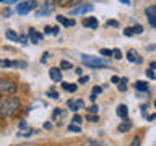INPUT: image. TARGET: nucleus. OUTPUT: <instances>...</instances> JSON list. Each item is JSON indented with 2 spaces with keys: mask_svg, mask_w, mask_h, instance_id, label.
<instances>
[{
  "mask_svg": "<svg viewBox=\"0 0 156 146\" xmlns=\"http://www.w3.org/2000/svg\"><path fill=\"white\" fill-rule=\"evenodd\" d=\"M5 36H7V39H10V41H18V34L15 31H12V29H7Z\"/></svg>",
  "mask_w": 156,
  "mask_h": 146,
  "instance_id": "17",
  "label": "nucleus"
},
{
  "mask_svg": "<svg viewBox=\"0 0 156 146\" xmlns=\"http://www.w3.org/2000/svg\"><path fill=\"white\" fill-rule=\"evenodd\" d=\"M101 91H102V88H101V86H94V88H93V92H94V94H99Z\"/></svg>",
  "mask_w": 156,
  "mask_h": 146,
  "instance_id": "36",
  "label": "nucleus"
},
{
  "mask_svg": "<svg viewBox=\"0 0 156 146\" xmlns=\"http://www.w3.org/2000/svg\"><path fill=\"white\" fill-rule=\"evenodd\" d=\"M99 54H101V55H104V57H112V50H111V49H101Z\"/></svg>",
  "mask_w": 156,
  "mask_h": 146,
  "instance_id": "23",
  "label": "nucleus"
},
{
  "mask_svg": "<svg viewBox=\"0 0 156 146\" xmlns=\"http://www.w3.org/2000/svg\"><path fill=\"white\" fill-rule=\"evenodd\" d=\"M28 37H29V41H31L33 44H39L42 41V34L37 33L36 29H29V31H28Z\"/></svg>",
  "mask_w": 156,
  "mask_h": 146,
  "instance_id": "8",
  "label": "nucleus"
},
{
  "mask_svg": "<svg viewBox=\"0 0 156 146\" xmlns=\"http://www.w3.org/2000/svg\"><path fill=\"white\" fill-rule=\"evenodd\" d=\"M90 12H93V5L91 3H81V5H78L76 8L70 10V15L72 16H76V15H85V13H90Z\"/></svg>",
  "mask_w": 156,
  "mask_h": 146,
  "instance_id": "6",
  "label": "nucleus"
},
{
  "mask_svg": "<svg viewBox=\"0 0 156 146\" xmlns=\"http://www.w3.org/2000/svg\"><path fill=\"white\" fill-rule=\"evenodd\" d=\"M86 119H88V120H90V122H98V120H99V119H98V115H91V114H90V115H88V117H86Z\"/></svg>",
  "mask_w": 156,
  "mask_h": 146,
  "instance_id": "34",
  "label": "nucleus"
},
{
  "mask_svg": "<svg viewBox=\"0 0 156 146\" xmlns=\"http://www.w3.org/2000/svg\"><path fill=\"white\" fill-rule=\"evenodd\" d=\"M7 3H16V2H20V0H5Z\"/></svg>",
  "mask_w": 156,
  "mask_h": 146,
  "instance_id": "48",
  "label": "nucleus"
},
{
  "mask_svg": "<svg viewBox=\"0 0 156 146\" xmlns=\"http://www.w3.org/2000/svg\"><path fill=\"white\" fill-rule=\"evenodd\" d=\"M85 146H102V144L99 143V141H88Z\"/></svg>",
  "mask_w": 156,
  "mask_h": 146,
  "instance_id": "32",
  "label": "nucleus"
},
{
  "mask_svg": "<svg viewBox=\"0 0 156 146\" xmlns=\"http://www.w3.org/2000/svg\"><path fill=\"white\" fill-rule=\"evenodd\" d=\"M65 115H67V112H65V110L55 109V110H54V114H52V120H57L58 117H65Z\"/></svg>",
  "mask_w": 156,
  "mask_h": 146,
  "instance_id": "16",
  "label": "nucleus"
},
{
  "mask_svg": "<svg viewBox=\"0 0 156 146\" xmlns=\"http://www.w3.org/2000/svg\"><path fill=\"white\" fill-rule=\"evenodd\" d=\"M127 60H129V62H133V63H141V62H143V58L138 55V52H136V50L130 49V50L127 52Z\"/></svg>",
  "mask_w": 156,
  "mask_h": 146,
  "instance_id": "9",
  "label": "nucleus"
},
{
  "mask_svg": "<svg viewBox=\"0 0 156 146\" xmlns=\"http://www.w3.org/2000/svg\"><path fill=\"white\" fill-rule=\"evenodd\" d=\"M127 83H129V80H127V78H122V80L119 81V89H120V91H125Z\"/></svg>",
  "mask_w": 156,
  "mask_h": 146,
  "instance_id": "22",
  "label": "nucleus"
},
{
  "mask_svg": "<svg viewBox=\"0 0 156 146\" xmlns=\"http://www.w3.org/2000/svg\"><path fill=\"white\" fill-rule=\"evenodd\" d=\"M67 106L70 107V110H73V112H78L81 109V107H85V102H83L81 99H70L67 102Z\"/></svg>",
  "mask_w": 156,
  "mask_h": 146,
  "instance_id": "7",
  "label": "nucleus"
},
{
  "mask_svg": "<svg viewBox=\"0 0 156 146\" xmlns=\"http://www.w3.org/2000/svg\"><path fill=\"white\" fill-rule=\"evenodd\" d=\"M44 128H46V130H51V128H52V123H51V122H46V123H44Z\"/></svg>",
  "mask_w": 156,
  "mask_h": 146,
  "instance_id": "42",
  "label": "nucleus"
},
{
  "mask_svg": "<svg viewBox=\"0 0 156 146\" xmlns=\"http://www.w3.org/2000/svg\"><path fill=\"white\" fill-rule=\"evenodd\" d=\"M124 34H125V36H133V34H132V31H130V28H127L125 31H124Z\"/></svg>",
  "mask_w": 156,
  "mask_h": 146,
  "instance_id": "43",
  "label": "nucleus"
},
{
  "mask_svg": "<svg viewBox=\"0 0 156 146\" xmlns=\"http://www.w3.org/2000/svg\"><path fill=\"white\" fill-rule=\"evenodd\" d=\"M26 41H28V37L24 36V34H23V36H18V42L20 44H26Z\"/></svg>",
  "mask_w": 156,
  "mask_h": 146,
  "instance_id": "31",
  "label": "nucleus"
},
{
  "mask_svg": "<svg viewBox=\"0 0 156 146\" xmlns=\"http://www.w3.org/2000/svg\"><path fill=\"white\" fill-rule=\"evenodd\" d=\"M112 55H114L115 58H122V52L119 50V49H114V50H112Z\"/></svg>",
  "mask_w": 156,
  "mask_h": 146,
  "instance_id": "27",
  "label": "nucleus"
},
{
  "mask_svg": "<svg viewBox=\"0 0 156 146\" xmlns=\"http://www.w3.org/2000/svg\"><path fill=\"white\" fill-rule=\"evenodd\" d=\"M44 33H46V34H51V33H52V26H46V28H44Z\"/></svg>",
  "mask_w": 156,
  "mask_h": 146,
  "instance_id": "39",
  "label": "nucleus"
},
{
  "mask_svg": "<svg viewBox=\"0 0 156 146\" xmlns=\"http://www.w3.org/2000/svg\"><path fill=\"white\" fill-rule=\"evenodd\" d=\"M47 96H49V97H54V99H57V97H58L57 91H54V89H49V91H47Z\"/></svg>",
  "mask_w": 156,
  "mask_h": 146,
  "instance_id": "26",
  "label": "nucleus"
},
{
  "mask_svg": "<svg viewBox=\"0 0 156 146\" xmlns=\"http://www.w3.org/2000/svg\"><path fill=\"white\" fill-rule=\"evenodd\" d=\"M18 146H34V144H18Z\"/></svg>",
  "mask_w": 156,
  "mask_h": 146,
  "instance_id": "50",
  "label": "nucleus"
},
{
  "mask_svg": "<svg viewBox=\"0 0 156 146\" xmlns=\"http://www.w3.org/2000/svg\"><path fill=\"white\" fill-rule=\"evenodd\" d=\"M62 88L68 92H75L76 91V85H68V83H62Z\"/></svg>",
  "mask_w": 156,
  "mask_h": 146,
  "instance_id": "19",
  "label": "nucleus"
},
{
  "mask_svg": "<svg viewBox=\"0 0 156 146\" xmlns=\"http://www.w3.org/2000/svg\"><path fill=\"white\" fill-rule=\"evenodd\" d=\"M135 88L138 91H148V85H146L145 81H136L135 83Z\"/></svg>",
  "mask_w": 156,
  "mask_h": 146,
  "instance_id": "18",
  "label": "nucleus"
},
{
  "mask_svg": "<svg viewBox=\"0 0 156 146\" xmlns=\"http://www.w3.org/2000/svg\"><path fill=\"white\" fill-rule=\"evenodd\" d=\"M130 128H132V122L130 120H125L124 123L119 125V131H122V133H124V131H129Z\"/></svg>",
  "mask_w": 156,
  "mask_h": 146,
  "instance_id": "15",
  "label": "nucleus"
},
{
  "mask_svg": "<svg viewBox=\"0 0 156 146\" xmlns=\"http://www.w3.org/2000/svg\"><path fill=\"white\" fill-rule=\"evenodd\" d=\"M81 60H83V63H85V65L93 67V68L106 67V62H104V60H101V58H96V57H90V55H86V54H83V55H81Z\"/></svg>",
  "mask_w": 156,
  "mask_h": 146,
  "instance_id": "3",
  "label": "nucleus"
},
{
  "mask_svg": "<svg viewBox=\"0 0 156 146\" xmlns=\"http://www.w3.org/2000/svg\"><path fill=\"white\" fill-rule=\"evenodd\" d=\"M54 8H55V0H46L42 7L37 8L36 15L37 16H46V15H51L54 12Z\"/></svg>",
  "mask_w": 156,
  "mask_h": 146,
  "instance_id": "4",
  "label": "nucleus"
},
{
  "mask_svg": "<svg viewBox=\"0 0 156 146\" xmlns=\"http://www.w3.org/2000/svg\"><path fill=\"white\" fill-rule=\"evenodd\" d=\"M112 83H114V85H119V81H120V78L119 76H112V80H111Z\"/></svg>",
  "mask_w": 156,
  "mask_h": 146,
  "instance_id": "37",
  "label": "nucleus"
},
{
  "mask_svg": "<svg viewBox=\"0 0 156 146\" xmlns=\"http://www.w3.org/2000/svg\"><path fill=\"white\" fill-rule=\"evenodd\" d=\"M107 24H109V26H114V28H119V21H115V19H109Z\"/></svg>",
  "mask_w": 156,
  "mask_h": 146,
  "instance_id": "29",
  "label": "nucleus"
},
{
  "mask_svg": "<svg viewBox=\"0 0 156 146\" xmlns=\"http://www.w3.org/2000/svg\"><path fill=\"white\" fill-rule=\"evenodd\" d=\"M127 114H129V109H127V106L124 104H120V106H117V115L120 117V119H127Z\"/></svg>",
  "mask_w": 156,
  "mask_h": 146,
  "instance_id": "13",
  "label": "nucleus"
},
{
  "mask_svg": "<svg viewBox=\"0 0 156 146\" xmlns=\"http://www.w3.org/2000/svg\"><path fill=\"white\" fill-rule=\"evenodd\" d=\"M138 144H140V138H135L133 141H132V144H130V146H138Z\"/></svg>",
  "mask_w": 156,
  "mask_h": 146,
  "instance_id": "40",
  "label": "nucleus"
},
{
  "mask_svg": "<svg viewBox=\"0 0 156 146\" xmlns=\"http://www.w3.org/2000/svg\"><path fill=\"white\" fill-rule=\"evenodd\" d=\"M20 106H21V102H20L18 97L10 96V97H7V99H3L0 102V115H2L3 119H8V117H12L13 114H16L20 110Z\"/></svg>",
  "mask_w": 156,
  "mask_h": 146,
  "instance_id": "1",
  "label": "nucleus"
},
{
  "mask_svg": "<svg viewBox=\"0 0 156 146\" xmlns=\"http://www.w3.org/2000/svg\"><path fill=\"white\" fill-rule=\"evenodd\" d=\"M88 80H90L88 76H80V80H78V83H80V85H86Z\"/></svg>",
  "mask_w": 156,
  "mask_h": 146,
  "instance_id": "30",
  "label": "nucleus"
},
{
  "mask_svg": "<svg viewBox=\"0 0 156 146\" xmlns=\"http://www.w3.org/2000/svg\"><path fill=\"white\" fill-rule=\"evenodd\" d=\"M83 26H85V28H91V29H96L98 28V19L96 18H85V19H83Z\"/></svg>",
  "mask_w": 156,
  "mask_h": 146,
  "instance_id": "12",
  "label": "nucleus"
},
{
  "mask_svg": "<svg viewBox=\"0 0 156 146\" xmlns=\"http://www.w3.org/2000/svg\"><path fill=\"white\" fill-rule=\"evenodd\" d=\"M154 15H156V7H148V8H146V16H148V21H150V26L151 28H156Z\"/></svg>",
  "mask_w": 156,
  "mask_h": 146,
  "instance_id": "10",
  "label": "nucleus"
},
{
  "mask_svg": "<svg viewBox=\"0 0 156 146\" xmlns=\"http://www.w3.org/2000/svg\"><path fill=\"white\" fill-rule=\"evenodd\" d=\"M120 2L124 3V5H130V0H120Z\"/></svg>",
  "mask_w": 156,
  "mask_h": 146,
  "instance_id": "49",
  "label": "nucleus"
},
{
  "mask_svg": "<svg viewBox=\"0 0 156 146\" xmlns=\"http://www.w3.org/2000/svg\"><path fill=\"white\" fill-rule=\"evenodd\" d=\"M68 130L70 131H78V133H80V125H68Z\"/></svg>",
  "mask_w": 156,
  "mask_h": 146,
  "instance_id": "28",
  "label": "nucleus"
},
{
  "mask_svg": "<svg viewBox=\"0 0 156 146\" xmlns=\"http://www.w3.org/2000/svg\"><path fill=\"white\" fill-rule=\"evenodd\" d=\"M12 15V10H5V16H10Z\"/></svg>",
  "mask_w": 156,
  "mask_h": 146,
  "instance_id": "47",
  "label": "nucleus"
},
{
  "mask_svg": "<svg viewBox=\"0 0 156 146\" xmlns=\"http://www.w3.org/2000/svg\"><path fill=\"white\" fill-rule=\"evenodd\" d=\"M55 2H57L58 5H67L68 2H72V0H55Z\"/></svg>",
  "mask_w": 156,
  "mask_h": 146,
  "instance_id": "38",
  "label": "nucleus"
},
{
  "mask_svg": "<svg viewBox=\"0 0 156 146\" xmlns=\"http://www.w3.org/2000/svg\"><path fill=\"white\" fill-rule=\"evenodd\" d=\"M0 2H3V0H0Z\"/></svg>",
  "mask_w": 156,
  "mask_h": 146,
  "instance_id": "51",
  "label": "nucleus"
},
{
  "mask_svg": "<svg viewBox=\"0 0 156 146\" xmlns=\"http://www.w3.org/2000/svg\"><path fill=\"white\" fill-rule=\"evenodd\" d=\"M81 117L80 115H78V114H75V115H73V119H72V122H73V125H80L81 123Z\"/></svg>",
  "mask_w": 156,
  "mask_h": 146,
  "instance_id": "25",
  "label": "nucleus"
},
{
  "mask_svg": "<svg viewBox=\"0 0 156 146\" xmlns=\"http://www.w3.org/2000/svg\"><path fill=\"white\" fill-rule=\"evenodd\" d=\"M154 117H156L154 114H151V115H148V120H150V122H153V120H154Z\"/></svg>",
  "mask_w": 156,
  "mask_h": 146,
  "instance_id": "46",
  "label": "nucleus"
},
{
  "mask_svg": "<svg viewBox=\"0 0 156 146\" xmlns=\"http://www.w3.org/2000/svg\"><path fill=\"white\" fill-rule=\"evenodd\" d=\"M52 34H54V36H57V34H58V26H52Z\"/></svg>",
  "mask_w": 156,
  "mask_h": 146,
  "instance_id": "41",
  "label": "nucleus"
},
{
  "mask_svg": "<svg viewBox=\"0 0 156 146\" xmlns=\"http://www.w3.org/2000/svg\"><path fill=\"white\" fill-rule=\"evenodd\" d=\"M60 68H63V70H70V68H72V63L67 62V60H62V62H60Z\"/></svg>",
  "mask_w": 156,
  "mask_h": 146,
  "instance_id": "24",
  "label": "nucleus"
},
{
  "mask_svg": "<svg viewBox=\"0 0 156 146\" xmlns=\"http://www.w3.org/2000/svg\"><path fill=\"white\" fill-rule=\"evenodd\" d=\"M18 89L16 83L8 78H0V92L2 94H15Z\"/></svg>",
  "mask_w": 156,
  "mask_h": 146,
  "instance_id": "2",
  "label": "nucleus"
},
{
  "mask_svg": "<svg viewBox=\"0 0 156 146\" xmlns=\"http://www.w3.org/2000/svg\"><path fill=\"white\" fill-rule=\"evenodd\" d=\"M57 21L60 23V24H63V26H73V24H75L73 19H68L65 16H62V15H58V16H57Z\"/></svg>",
  "mask_w": 156,
  "mask_h": 146,
  "instance_id": "14",
  "label": "nucleus"
},
{
  "mask_svg": "<svg viewBox=\"0 0 156 146\" xmlns=\"http://www.w3.org/2000/svg\"><path fill=\"white\" fill-rule=\"evenodd\" d=\"M88 112H90V114H96V112H98V106H91V107H88Z\"/></svg>",
  "mask_w": 156,
  "mask_h": 146,
  "instance_id": "33",
  "label": "nucleus"
},
{
  "mask_svg": "<svg viewBox=\"0 0 156 146\" xmlns=\"http://www.w3.org/2000/svg\"><path fill=\"white\" fill-rule=\"evenodd\" d=\"M20 128H28V123L26 122H21V123H20Z\"/></svg>",
  "mask_w": 156,
  "mask_h": 146,
  "instance_id": "44",
  "label": "nucleus"
},
{
  "mask_svg": "<svg viewBox=\"0 0 156 146\" xmlns=\"http://www.w3.org/2000/svg\"><path fill=\"white\" fill-rule=\"evenodd\" d=\"M146 76H148L150 80H154V73H153V70H148V71H146Z\"/></svg>",
  "mask_w": 156,
  "mask_h": 146,
  "instance_id": "35",
  "label": "nucleus"
},
{
  "mask_svg": "<svg viewBox=\"0 0 156 146\" xmlns=\"http://www.w3.org/2000/svg\"><path fill=\"white\" fill-rule=\"evenodd\" d=\"M130 31H132V34H141L145 29H143V26H140V24H135V26L130 28Z\"/></svg>",
  "mask_w": 156,
  "mask_h": 146,
  "instance_id": "20",
  "label": "nucleus"
},
{
  "mask_svg": "<svg viewBox=\"0 0 156 146\" xmlns=\"http://www.w3.org/2000/svg\"><path fill=\"white\" fill-rule=\"evenodd\" d=\"M36 7H37V3L34 2V0H26V2H23V3H18L16 13H20V15H26V13L31 12V10H34Z\"/></svg>",
  "mask_w": 156,
  "mask_h": 146,
  "instance_id": "5",
  "label": "nucleus"
},
{
  "mask_svg": "<svg viewBox=\"0 0 156 146\" xmlns=\"http://www.w3.org/2000/svg\"><path fill=\"white\" fill-rule=\"evenodd\" d=\"M49 76H51L52 81H57V83L62 81V73L58 68H51V70H49Z\"/></svg>",
  "mask_w": 156,
  "mask_h": 146,
  "instance_id": "11",
  "label": "nucleus"
},
{
  "mask_svg": "<svg viewBox=\"0 0 156 146\" xmlns=\"http://www.w3.org/2000/svg\"><path fill=\"white\" fill-rule=\"evenodd\" d=\"M33 133H36V130H31V128H26V130H24V131H20V136H31Z\"/></svg>",
  "mask_w": 156,
  "mask_h": 146,
  "instance_id": "21",
  "label": "nucleus"
},
{
  "mask_svg": "<svg viewBox=\"0 0 156 146\" xmlns=\"http://www.w3.org/2000/svg\"><path fill=\"white\" fill-rule=\"evenodd\" d=\"M75 71H76V75H78V76H81V73H83V71H81V68H75Z\"/></svg>",
  "mask_w": 156,
  "mask_h": 146,
  "instance_id": "45",
  "label": "nucleus"
}]
</instances>
